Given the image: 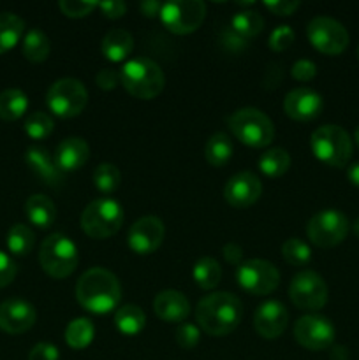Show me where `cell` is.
Segmentation results:
<instances>
[{
	"instance_id": "30",
	"label": "cell",
	"mask_w": 359,
	"mask_h": 360,
	"mask_svg": "<svg viewBox=\"0 0 359 360\" xmlns=\"http://www.w3.org/2000/svg\"><path fill=\"white\" fill-rule=\"evenodd\" d=\"M192 276L203 290H213L222 280V267L213 257H203L194 264Z\"/></svg>"
},
{
	"instance_id": "9",
	"label": "cell",
	"mask_w": 359,
	"mask_h": 360,
	"mask_svg": "<svg viewBox=\"0 0 359 360\" xmlns=\"http://www.w3.org/2000/svg\"><path fill=\"white\" fill-rule=\"evenodd\" d=\"M158 18L171 34L189 35L203 25L204 18H206V4L201 0L164 2Z\"/></svg>"
},
{
	"instance_id": "41",
	"label": "cell",
	"mask_w": 359,
	"mask_h": 360,
	"mask_svg": "<svg viewBox=\"0 0 359 360\" xmlns=\"http://www.w3.org/2000/svg\"><path fill=\"white\" fill-rule=\"evenodd\" d=\"M291 74L296 81L308 83V81H312L313 77L317 76V65L312 62V60L301 58V60H298L294 65H292Z\"/></svg>"
},
{
	"instance_id": "40",
	"label": "cell",
	"mask_w": 359,
	"mask_h": 360,
	"mask_svg": "<svg viewBox=\"0 0 359 360\" xmlns=\"http://www.w3.org/2000/svg\"><path fill=\"white\" fill-rule=\"evenodd\" d=\"M99 6V2H87V0H62L58 4L62 14L67 18H84Z\"/></svg>"
},
{
	"instance_id": "39",
	"label": "cell",
	"mask_w": 359,
	"mask_h": 360,
	"mask_svg": "<svg viewBox=\"0 0 359 360\" xmlns=\"http://www.w3.org/2000/svg\"><path fill=\"white\" fill-rule=\"evenodd\" d=\"M294 30L289 25H282V27H277L271 32L270 39H267V44H270V48L273 51L280 53L291 48L292 42H294Z\"/></svg>"
},
{
	"instance_id": "32",
	"label": "cell",
	"mask_w": 359,
	"mask_h": 360,
	"mask_svg": "<svg viewBox=\"0 0 359 360\" xmlns=\"http://www.w3.org/2000/svg\"><path fill=\"white\" fill-rule=\"evenodd\" d=\"M95 327L90 319H74L65 329V343L73 350H83L94 341Z\"/></svg>"
},
{
	"instance_id": "17",
	"label": "cell",
	"mask_w": 359,
	"mask_h": 360,
	"mask_svg": "<svg viewBox=\"0 0 359 360\" xmlns=\"http://www.w3.org/2000/svg\"><path fill=\"white\" fill-rule=\"evenodd\" d=\"M37 311L23 299H7L0 304V329L7 334H23L34 327Z\"/></svg>"
},
{
	"instance_id": "25",
	"label": "cell",
	"mask_w": 359,
	"mask_h": 360,
	"mask_svg": "<svg viewBox=\"0 0 359 360\" xmlns=\"http://www.w3.org/2000/svg\"><path fill=\"white\" fill-rule=\"evenodd\" d=\"M232 153H234V144H232L231 137L224 132L213 134L204 146L206 162L213 167H224L231 160Z\"/></svg>"
},
{
	"instance_id": "5",
	"label": "cell",
	"mask_w": 359,
	"mask_h": 360,
	"mask_svg": "<svg viewBox=\"0 0 359 360\" xmlns=\"http://www.w3.org/2000/svg\"><path fill=\"white\" fill-rule=\"evenodd\" d=\"M77 262H80V253L73 239L67 236L55 232L41 243L39 264L48 276L63 280L76 271Z\"/></svg>"
},
{
	"instance_id": "48",
	"label": "cell",
	"mask_w": 359,
	"mask_h": 360,
	"mask_svg": "<svg viewBox=\"0 0 359 360\" xmlns=\"http://www.w3.org/2000/svg\"><path fill=\"white\" fill-rule=\"evenodd\" d=\"M160 9H162V2H157V0H144V2H141L139 6V11L143 13V16L146 18H155L160 14Z\"/></svg>"
},
{
	"instance_id": "37",
	"label": "cell",
	"mask_w": 359,
	"mask_h": 360,
	"mask_svg": "<svg viewBox=\"0 0 359 360\" xmlns=\"http://www.w3.org/2000/svg\"><path fill=\"white\" fill-rule=\"evenodd\" d=\"M23 129L27 136L32 137V139H44V137H48L53 132L55 122H53V118L48 112L35 111L27 116Z\"/></svg>"
},
{
	"instance_id": "19",
	"label": "cell",
	"mask_w": 359,
	"mask_h": 360,
	"mask_svg": "<svg viewBox=\"0 0 359 360\" xmlns=\"http://www.w3.org/2000/svg\"><path fill=\"white\" fill-rule=\"evenodd\" d=\"M322 97L312 88H296L285 95L284 111L296 122H312L322 111Z\"/></svg>"
},
{
	"instance_id": "27",
	"label": "cell",
	"mask_w": 359,
	"mask_h": 360,
	"mask_svg": "<svg viewBox=\"0 0 359 360\" xmlns=\"http://www.w3.org/2000/svg\"><path fill=\"white\" fill-rule=\"evenodd\" d=\"M28 97L25 91L18 88H7L0 94V120L4 122H16L27 112Z\"/></svg>"
},
{
	"instance_id": "54",
	"label": "cell",
	"mask_w": 359,
	"mask_h": 360,
	"mask_svg": "<svg viewBox=\"0 0 359 360\" xmlns=\"http://www.w3.org/2000/svg\"><path fill=\"white\" fill-rule=\"evenodd\" d=\"M358 60H359V46H358Z\"/></svg>"
},
{
	"instance_id": "28",
	"label": "cell",
	"mask_w": 359,
	"mask_h": 360,
	"mask_svg": "<svg viewBox=\"0 0 359 360\" xmlns=\"http://www.w3.org/2000/svg\"><path fill=\"white\" fill-rule=\"evenodd\" d=\"M115 323L120 333L125 334V336H134V334H139L144 329L146 315H144L139 306L123 304L116 309Z\"/></svg>"
},
{
	"instance_id": "51",
	"label": "cell",
	"mask_w": 359,
	"mask_h": 360,
	"mask_svg": "<svg viewBox=\"0 0 359 360\" xmlns=\"http://www.w3.org/2000/svg\"><path fill=\"white\" fill-rule=\"evenodd\" d=\"M347 178H348V181L352 183V185L358 186V188H359V162H355V164H352L351 167H348Z\"/></svg>"
},
{
	"instance_id": "53",
	"label": "cell",
	"mask_w": 359,
	"mask_h": 360,
	"mask_svg": "<svg viewBox=\"0 0 359 360\" xmlns=\"http://www.w3.org/2000/svg\"><path fill=\"white\" fill-rule=\"evenodd\" d=\"M354 141H355V144H358V148H359V125H358V129H355V134H354Z\"/></svg>"
},
{
	"instance_id": "52",
	"label": "cell",
	"mask_w": 359,
	"mask_h": 360,
	"mask_svg": "<svg viewBox=\"0 0 359 360\" xmlns=\"http://www.w3.org/2000/svg\"><path fill=\"white\" fill-rule=\"evenodd\" d=\"M352 231H354V234L359 238V218L354 221V225H352Z\"/></svg>"
},
{
	"instance_id": "2",
	"label": "cell",
	"mask_w": 359,
	"mask_h": 360,
	"mask_svg": "<svg viewBox=\"0 0 359 360\" xmlns=\"http://www.w3.org/2000/svg\"><path fill=\"white\" fill-rule=\"evenodd\" d=\"M76 299L87 311L106 315L118 308L122 287L118 278L111 271L104 267H92L84 271L77 280Z\"/></svg>"
},
{
	"instance_id": "34",
	"label": "cell",
	"mask_w": 359,
	"mask_h": 360,
	"mask_svg": "<svg viewBox=\"0 0 359 360\" xmlns=\"http://www.w3.org/2000/svg\"><path fill=\"white\" fill-rule=\"evenodd\" d=\"M231 28L243 39L257 37L264 30V18L257 11H239L232 16Z\"/></svg>"
},
{
	"instance_id": "7",
	"label": "cell",
	"mask_w": 359,
	"mask_h": 360,
	"mask_svg": "<svg viewBox=\"0 0 359 360\" xmlns=\"http://www.w3.org/2000/svg\"><path fill=\"white\" fill-rule=\"evenodd\" d=\"M310 146L317 160L329 167H345L352 157L351 136L338 125L319 127L310 137Z\"/></svg>"
},
{
	"instance_id": "23",
	"label": "cell",
	"mask_w": 359,
	"mask_h": 360,
	"mask_svg": "<svg viewBox=\"0 0 359 360\" xmlns=\"http://www.w3.org/2000/svg\"><path fill=\"white\" fill-rule=\"evenodd\" d=\"M102 55L109 60V62H123L130 56L134 49V37L123 28H115L109 30L102 39Z\"/></svg>"
},
{
	"instance_id": "11",
	"label": "cell",
	"mask_w": 359,
	"mask_h": 360,
	"mask_svg": "<svg viewBox=\"0 0 359 360\" xmlns=\"http://www.w3.org/2000/svg\"><path fill=\"white\" fill-rule=\"evenodd\" d=\"M306 37L317 51L329 56L341 55L348 46L347 28L329 16H315L310 20Z\"/></svg>"
},
{
	"instance_id": "49",
	"label": "cell",
	"mask_w": 359,
	"mask_h": 360,
	"mask_svg": "<svg viewBox=\"0 0 359 360\" xmlns=\"http://www.w3.org/2000/svg\"><path fill=\"white\" fill-rule=\"evenodd\" d=\"M224 44L231 46V49H239L243 44H245V39L239 37L236 32H232V28L229 27V30L224 32Z\"/></svg>"
},
{
	"instance_id": "4",
	"label": "cell",
	"mask_w": 359,
	"mask_h": 360,
	"mask_svg": "<svg viewBox=\"0 0 359 360\" xmlns=\"http://www.w3.org/2000/svg\"><path fill=\"white\" fill-rule=\"evenodd\" d=\"M232 136L250 148L270 146L275 139V125L270 116L256 108H243L227 120Z\"/></svg>"
},
{
	"instance_id": "16",
	"label": "cell",
	"mask_w": 359,
	"mask_h": 360,
	"mask_svg": "<svg viewBox=\"0 0 359 360\" xmlns=\"http://www.w3.org/2000/svg\"><path fill=\"white\" fill-rule=\"evenodd\" d=\"M260 193H263V183L259 176L250 171L236 172L224 186V197L227 204L238 210H245L256 204Z\"/></svg>"
},
{
	"instance_id": "35",
	"label": "cell",
	"mask_w": 359,
	"mask_h": 360,
	"mask_svg": "<svg viewBox=\"0 0 359 360\" xmlns=\"http://www.w3.org/2000/svg\"><path fill=\"white\" fill-rule=\"evenodd\" d=\"M120 183H122V174L116 165L104 162V164L97 165V169L94 171V185L101 193L116 192Z\"/></svg>"
},
{
	"instance_id": "3",
	"label": "cell",
	"mask_w": 359,
	"mask_h": 360,
	"mask_svg": "<svg viewBox=\"0 0 359 360\" xmlns=\"http://www.w3.org/2000/svg\"><path fill=\"white\" fill-rule=\"evenodd\" d=\"M120 83L132 97L151 101L158 97L165 86L164 70L150 58H132L120 69Z\"/></svg>"
},
{
	"instance_id": "14",
	"label": "cell",
	"mask_w": 359,
	"mask_h": 360,
	"mask_svg": "<svg viewBox=\"0 0 359 360\" xmlns=\"http://www.w3.org/2000/svg\"><path fill=\"white\" fill-rule=\"evenodd\" d=\"M334 336H336V330H334L333 323L320 315L301 316L294 323L296 341L306 350H326V348L333 347Z\"/></svg>"
},
{
	"instance_id": "18",
	"label": "cell",
	"mask_w": 359,
	"mask_h": 360,
	"mask_svg": "<svg viewBox=\"0 0 359 360\" xmlns=\"http://www.w3.org/2000/svg\"><path fill=\"white\" fill-rule=\"evenodd\" d=\"M289 326V311L280 301H266L256 309L253 327L264 340H277Z\"/></svg>"
},
{
	"instance_id": "10",
	"label": "cell",
	"mask_w": 359,
	"mask_h": 360,
	"mask_svg": "<svg viewBox=\"0 0 359 360\" xmlns=\"http://www.w3.org/2000/svg\"><path fill=\"white\" fill-rule=\"evenodd\" d=\"M348 227L347 217L341 211L322 210L310 218L306 236L317 248H333L347 238Z\"/></svg>"
},
{
	"instance_id": "42",
	"label": "cell",
	"mask_w": 359,
	"mask_h": 360,
	"mask_svg": "<svg viewBox=\"0 0 359 360\" xmlns=\"http://www.w3.org/2000/svg\"><path fill=\"white\" fill-rule=\"evenodd\" d=\"M301 4L298 0H275V2H264V7L275 16H292L299 9Z\"/></svg>"
},
{
	"instance_id": "24",
	"label": "cell",
	"mask_w": 359,
	"mask_h": 360,
	"mask_svg": "<svg viewBox=\"0 0 359 360\" xmlns=\"http://www.w3.org/2000/svg\"><path fill=\"white\" fill-rule=\"evenodd\" d=\"M25 213H27L30 224H34L39 229H49L55 224L56 218V206L48 195L35 193L30 195L25 202Z\"/></svg>"
},
{
	"instance_id": "1",
	"label": "cell",
	"mask_w": 359,
	"mask_h": 360,
	"mask_svg": "<svg viewBox=\"0 0 359 360\" xmlns=\"http://www.w3.org/2000/svg\"><path fill=\"white\" fill-rule=\"evenodd\" d=\"M243 319V304L231 292H215L201 299L196 308V322L208 336H227L238 329Z\"/></svg>"
},
{
	"instance_id": "13",
	"label": "cell",
	"mask_w": 359,
	"mask_h": 360,
	"mask_svg": "<svg viewBox=\"0 0 359 360\" xmlns=\"http://www.w3.org/2000/svg\"><path fill=\"white\" fill-rule=\"evenodd\" d=\"M239 287L252 295H267L277 290L280 273L271 262L263 259H250L241 262L236 269Z\"/></svg>"
},
{
	"instance_id": "20",
	"label": "cell",
	"mask_w": 359,
	"mask_h": 360,
	"mask_svg": "<svg viewBox=\"0 0 359 360\" xmlns=\"http://www.w3.org/2000/svg\"><path fill=\"white\" fill-rule=\"evenodd\" d=\"M153 311L162 322L183 323L190 315V302L182 292L162 290L155 297Z\"/></svg>"
},
{
	"instance_id": "33",
	"label": "cell",
	"mask_w": 359,
	"mask_h": 360,
	"mask_svg": "<svg viewBox=\"0 0 359 360\" xmlns=\"http://www.w3.org/2000/svg\"><path fill=\"white\" fill-rule=\"evenodd\" d=\"M35 234L28 225L14 224L7 232V248L13 255L25 257L34 250Z\"/></svg>"
},
{
	"instance_id": "44",
	"label": "cell",
	"mask_w": 359,
	"mask_h": 360,
	"mask_svg": "<svg viewBox=\"0 0 359 360\" xmlns=\"http://www.w3.org/2000/svg\"><path fill=\"white\" fill-rule=\"evenodd\" d=\"M58 348L51 343H37L28 354V360H58Z\"/></svg>"
},
{
	"instance_id": "29",
	"label": "cell",
	"mask_w": 359,
	"mask_h": 360,
	"mask_svg": "<svg viewBox=\"0 0 359 360\" xmlns=\"http://www.w3.org/2000/svg\"><path fill=\"white\" fill-rule=\"evenodd\" d=\"M25 34V21L14 13L0 14V55L20 42Z\"/></svg>"
},
{
	"instance_id": "36",
	"label": "cell",
	"mask_w": 359,
	"mask_h": 360,
	"mask_svg": "<svg viewBox=\"0 0 359 360\" xmlns=\"http://www.w3.org/2000/svg\"><path fill=\"white\" fill-rule=\"evenodd\" d=\"M282 255H284L285 262L289 266L303 267L312 260V250H310V246L303 239L291 238L282 246Z\"/></svg>"
},
{
	"instance_id": "12",
	"label": "cell",
	"mask_w": 359,
	"mask_h": 360,
	"mask_svg": "<svg viewBox=\"0 0 359 360\" xmlns=\"http://www.w3.org/2000/svg\"><path fill=\"white\" fill-rule=\"evenodd\" d=\"M289 299L303 311H319L327 302V285L315 271H301L289 285Z\"/></svg>"
},
{
	"instance_id": "22",
	"label": "cell",
	"mask_w": 359,
	"mask_h": 360,
	"mask_svg": "<svg viewBox=\"0 0 359 360\" xmlns=\"http://www.w3.org/2000/svg\"><path fill=\"white\" fill-rule=\"evenodd\" d=\"M25 162H27L28 167L34 171V174L44 181V185L56 186L58 183H62V171H60L58 165H56L55 157H51V153H49L46 148H28L27 153H25Z\"/></svg>"
},
{
	"instance_id": "50",
	"label": "cell",
	"mask_w": 359,
	"mask_h": 360,
	"mask_svg": "<svg viewBox=\"0 0 359 360\" xmlns=\"http://www.w3.org/2000/svg\"><path fill=\"white\" fill-rule=\"evenodd\" d=\"M331 360H348V350L345 347H333L331 348V354H329Z\"/></svg>"
},
{
	"instance_id": "38",
	"label": "cell",
	"mask_w": 359,
	"mask_h": 360,
	"mask_svg": "<svg viewBox=\"0 0 359 360\" xmlns=\"http://www.w3.org/2000/svg\"><path fill=\"white\" fill-rule=\"evenodd\" d=\"M201 340V329L196 323H180L176 329V343L183 348V350H192L199 345Z\"/></svg>"
},
{
	"instance_id": "46",
	"label": "cell",
	"mask_w": 359,
	"mask_h": 360,
	"mask_svg": "<svg viewBox=\"0 0 359 360\" xmlns=\"http://www.w3.org/2000/svg\"><path fill=\"white\" fill-rule=\"evenodd\" d=\"M97 7L109 20H120L127 13V4L122 0H108V2H101Z\"/></svg>"
},
{
	"instance_id": "6",
	"label": "cell",
	"mask_w": 359,
	"mask_h": 360,
	"mask_svg": "<svg viewBox=\"0 0 359 360\" xmlns=\"http://www.w3.org/2000/svg\"><path fill=\"white\" fill-rule=\"evenodd\" d=\"M125 214L120 202L109 197L95 199L81 213V229L92 239H108L122 229Z\"/></svg>"
},
{
	"instance_id": "43",
	"label": "cell",
	"mask_w": 359,
	"mask_h": 360,
	"mask_svg": "<svg viewBox=\"0 0 359 360\" xmlns=\"http://www.w3.org/2000/svg\"><path fill=\"white\" fill-rule=\"evenodd\" d=\"M16 264L11 259L7 253L0 252V288L7 287V285L13 283V280L16 278Z\"/></svg>"
},
{
	"instance_id": "15",
	"label": "cell",
	"mask_w": 359,
	"mask_h": 360,
	"mask_svg": "<svg viewBox=\"0 0 359 360\" xmlns=\"http://www.w3.org/2000/svg\"><path fill=\"white\" fill-rule=\"evenodd\" d=\"M165 238L164 221L157 217H143L130 227L127 243L137 255H150L160 248Z\"/></svg>"
},
{
	"instance_id": "26",
	"label": "cell",
	"mask_w": 359,
	"mask_h": 360,
	"mask_svg": "<svg viewBox=\"0 0 359 360\" xmlns=\"http://www.w3.org/2000/svg\"><path fill=\"white\" fill-rule=\"evenodd\" d=\"M21 51L28 62L42 63L49 56L51 51V42H49L48 35L39 28H30L25 34L23 42H21Z\"/></svg>"
},
{
	"instance_id": "8",
	"label": "cell",
	"mask_w": 359,
	"mask_h": 360,
	"mask_svg": "<svg viewBox=\"0 0 359 360\" xmlns=\"http://www.w3.org/2000/svg\"><path fill=\"white\" fill-rule=\"evenodd\" d=\"M46 104L60 118H76L88 104V91L80 79L63 77L55 81L46 94Z\"/></svg>"
},
{
	"instance_id": "21",
	"label": "cell",
	"mask_w": 359,
	"mask_h": 360,
	"mask_svg": "<svg viewBox=\"0 0 359 360\" xmlns=\"http://www.w3.org/2000/svg\"><path fill=\"white\" fill-rule=\"evenodd\" d=\"M90 158V146L81 137H67L56 146L55 162L62 172H74Z\"/></svg>"
},
{
	"instance_id": "45",
	"label": "cell",
	"mask_w": 359,
	"mask_h": 360,
	"mask_svg": "<svg viewBox=\"0 0 359 360\" xmlns=\"http://www.w3.org/2000/svg\"><path fill=\"white\" fill-rule=\"evenodd\" d=\"M95 83L101 90L109 91V90H115L116 84L120 83V72L113 69H101L95 76Z\"/></svg>"
},
{
	"instance_id": "47",
	"label": "cell",
	"mask_w": 359,
	"mask_h": 360,
	"mask_svg": "<svg viewBox=\"0 0 359 360\" xmlns=\"http://www.w3.org/2000/svg\"><path fill=\"white\" fill-rule=\"evenodd\" d=\"M222 253H224V259L227 260L231 266H241L243 250L239 245H236V243H227V245L222 248Z\"/></svg>"
},
{
	"instance_id": "31",
	"label": "cell",
	"mask_w": 359,
	"mask_h": 360,
	"mask_svg": "<svg viewBox=\"0 0 359 360\" xmlns=\"http://www.w3.org/2000/svg\"><path fill=\"white\" fill-rule=\"evenodd\" d=\"M291 167V155L284 148H271L259 158V169L267 178H280Z\"/></svg>"
}]
</instances>
